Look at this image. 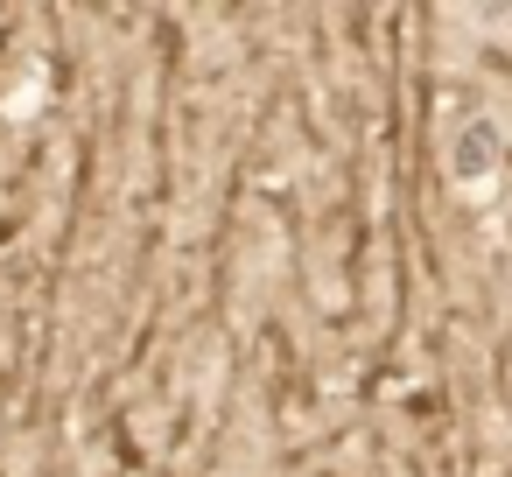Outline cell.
Returning a JSON list of instances; mask_svg holds the SVG:
<instances>
[{"instance_id": "1", "label": "cell", "mask_w": 512, "mask_h": 477, "mask_svg": "<svg viewBox=\"0 0 512 477\" xmlns=\"http://www.w3.org/2000/svg\"><path fill=\"white\" fill-rule=\"evenodd\" d=\"M491 155H498V134L477 120V127H470V141H456V176H470V183H477V176H491Z\"/></svg>"}]
</instances>
